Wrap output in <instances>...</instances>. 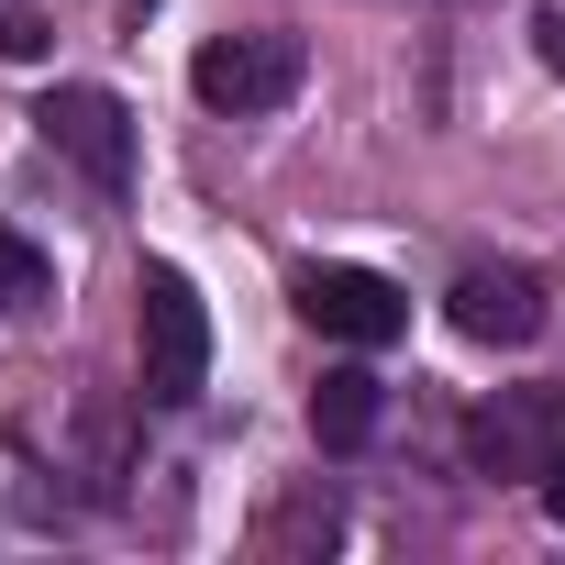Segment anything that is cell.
Here are the masks:
<instances>
[{"mask_svg": "<svg viewBox=\"0 0 565 565\" xmlns=\"http://www.w3.org/2000/svg\"><path fill=\"white\" fill-rule=\"evenodd\" d=\"M45 45H56V23H45V12H0V56H12V67H34Z\"/></svg>", "mask_w": 565, "mask_h": 565, "instance_id": "9c48e42d", "label": "cell"}, {"mask_svg": "<svg viewBox=\"0 0 565 565\" xmlns=\"http://www.w3.org/2000/svg\"><path fill=\"white\" fill-rule=\"evenodd\" d=\"M23 300H45V255H34L23 233H0V322H12Z\"/></svg>", "mask_w": 565, "mask_h": 565, "instance_id": "ba28073f", "label": "cell"}, {"mask_svg": "<svg viewBox=\"0 0 565 565\" xmlns=\"http://www.w3.org/2000/svg\"><path fill=\"white\" fill-rule=\"evenodd\" d=\"M300 322L311 333H333V344H355V355H377V344H399L411 333V300L388 289L377 266H300Z\"/></svg>", "mask_w": 565, "mask_h": 565, "instance_id": "3957f363", "label": "cell"}, {"mask_svg": "<svg viewBox=\"0 0 565 565\" xmlns=\"http://www.w3.org/2000/svg\"><path fill=\"white\" fill-rule=\"evenodd\" d=\"M543 510L565 521V444H554V466H543Z\"/></svg>", "mask_w": 565, "mask_h": 565, "instance_id": "8fae6325", "label": "cell"}, {"mask_svg": "<svg viewBox=\"0 0 565 565\" xmlns=\"http://www.w3.org/2000/svg\"><path fill=\"white\" fill-rule=\"evenodd\" d=\"M311 433H322V455H355V444L377 433V377H366V366H333V377L311 388Z\"/></svg>", "mask_w": 565, "mask_h": 565, "instance_id": "52a82bcc", "label": "cell"}, {"mask_svg": "<svg viewBox=\"0 0 565 565\" xmlns=\"http://www.w3.org/2000/svg\"><path fill=\"white\" fill-rule=\"evenodd\" d=\"M300 34H211L200 56H189V89L211 100V111H277L300 89Z\"/></svg>", "mask_w": 565, "mask_h": 565, "instance_id": "277c9868", "label": "cell"}, {"mask_svg": "<svg viewBox=\"0 0 565 565\" xmlns=\"http://www.w3.org/2000/svg\"><path fill=\"white\" fill-rule=\"evenodd\" d=\"M554 444H565V388H510V399H488L477 433H466V455H477L488 477H543Z\"/></svg>", "mask_w": 565, "mask_h": 565, "instance_id": "5b68a950", "label": "cell"}, {"mask_svg": "<svg viewBox=\"0 0 565 565\" xmlns=\"http://www.w3.org/2000/svg\"><path fill=\"white\" fill-rule=\"evenodd\" d=\"M532 45H543V67L565 78V12H543V23H532Z\"/></svg>", "mask_w": 565, "mask_h": 565, "instance_id": "30bf717a", "label": "cell"}, {"mask_svg": "<svg viewBox=\"0 0 565 565\" xmlns=\"http://www.w3.org/2000/svg\"><path fill=\"white\" fill-rule=\"evenodd\" d=\"M34 134H45L100 200L134 189V111H122L111 89H45V100H34Z\"/></svg>", "mask_w": 565, "mask_h": 565, "instance_id": "7a4b0ae2", "label": "cell"}, {"mask_svg": "<svg viewBox=\"0 0 565 565\" xmlns=\"http://www.w3.org/2000/svg\"><path fill=\"white\" fill-rule=\"evenodd\" d=\"M455 333L466 344H532L543 333V277L532 266H466L455 277Z\"/></svg>", "mask_w": 565, "mask_h": 565, "instance_id": "8992f818", "label": "cell"}, {"mask_svg": "<svg viewBox=\"0 0 565 565\" xmlns=\"http://www.w3.org/2000/svg\"><path fill=\"white\" fill-rule=\"evenodd\" d=\"M134 333H145V399H200V377H211V311H200V289L178 266H145V311H134Z\"/></svg>", "mask_w": 565, "mask_h": 565, "instance_id": "6da1fadb", "label": "cell"}]
</instances>
